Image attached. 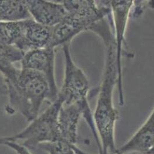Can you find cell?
<instances>
[{"mask_svg":"<svg viewBox=\"0 0 154 154\" xmlns=\"http://www.w3.org/2000/svg\"><path fill=\"white\" fill-rule=\"evenodd\" d=\"M63 105V101L57 97L44 112L30 122L28 126L9 137L10 140L21 141L20 144L29 149L38 148L42 144L63 141L58 125V114Z\"/></svg>","mask_w":154,"mask_h":154,"instance_id":"obj_5","label":"cell"},{"mask_svg":"<svg viewBox=\"0 0 154 154\" xmlns=\"http://www.w3.org/2000/svg\"><path fill=\"white\" fill-rule=\"evenodd\" d=\"M62 49L65 58L64 77L58 97L63 101V105H75L81 109L82 116L94 135L99 149V154H100L101 145L94 123L93 113L88 102V79L83 70L74 63L71 54L69 43L62 46Z\"/></svg>","mask_w":154,"mask_h":154,"instance_id":"obj_4","label":"cell"},{"mask_svg":"<svg viewBox=\"0 0 154 154\" xmlns=\"http://www.w3.org/2000/svg\"><path fill=\"white\" fill-rule=\"evenodd\" d=\"M21 23V36L14 46L24 53L50 47L53 28L41 25L32 18L22 20Z\"/></svg>","mask_w":154,"mask_h":154,"instance_id":"obj_8","label":"cell"},{"mask_svg":"<svg viewBox=\"0 0 154 154\" xmlns=\"http://www.w3.org/2000/svg\"><path fill=\"white\" fill-rule=\"evenodd\" d=\"M55 48L47 47L25 53L20 64L22 68L35 71L46 78L51 94L56 100L59 90L55 77Z\"/></svg>","mask_w":154,"mask_h":154,"instance_id":"obj_7","label":"cell"},{"mask_svg":"<svg viewBox=\"0 0 154 154\" xmlns=\"http://www.w3.org/2000/svg\"><path fill=\"white\" fill-rule=\"evenodd\" d=\"M145 154H154V143Z\"/></svg>","mask_w":154,"mask_h":154,"instance_id":"obj_19","label":"cell"},{"mask_svg":"<svg viewBox=\"0 0 154 154\" xmlns=\"http://www.w3.org/2000/svg\"><path fill=\"white\" fill-rule=\"evenodd\" d=\"M21 33V21L0 22V42L15 46Z\"/></svg>","mask_w":154,"mask_h":154,"instance_id":"obj_14","label":"cell"},{"mask_svg":"<svg viewBox=\"0 0 154 154\" xmlns=\"http://www.w3.org/2000/svg\"><path fill=\"white\" fill-rule=\"evenodd\" d=\"M138 154V153H130V154Z\"/></svg>","mask_w":154,"mask_h":154,"instance_id":"obj_20","label":"cell"},{"mask_svg":"<svg viewBox=\"0 0 154 154\" xmlns=\"http://www.w3.org/2000/svg\"><path fill=\"white\" fill-rule=\"evenodd\" d=\"M110 5L112 10L113 28L115 30L119 99L120 105L122 106L125 104V97L123 87L122 58L123 55H125L123 46L125 42V34L127 22L131 10L134 7V1H110Z\"/></svg>","mask_w":154,"mask_h":154,"instance_id":"obj_6","label":"cell"},{"mask_svg":"<svg viewBox=\"0 0 154 154\" xmlns=\"http://www.w3.org/2000/svg\"><path fill=\"white\" fill-rule=\"evenodd\" d=\"M38 148L48 154H88L81 150L77 145H73L64 141L39 145Z\"/></svg>","mask_w":154,"mask_h":154,"instance_id":"obj_15","label":"cell"},{"mask_svg":"<svg viewBox=\"0 0 154 154\" xmlns=\"http://www.w3.org/2000/svg\"><path fill=\"white\" fill-rule=\"evenodd\" d=\"M81 116L82 112L77 105H63L58 114V125L63 141L77 145L78 126Z\"/></svg>","mask_w":154,"mask_h":154,"instance_id":"obj_11","label":"cell"},{"mask_svg":"<svg viewBox=\"0 0 154 154\" xmlns=\"http://www.w3.org/2000/svg\"><path fill=\"white\" fill-rule=\"evenodd\" d=\"M30 18L26 1H0V22H19Z\"/></svg>","mask_w":154,"mask_h":154,"instance_id":"obj_13","label":"cell"},{"mask_svg":"<svg viewBox=\"0 0 154 154\" xmlns=\"http://www.w3.org/2000/svg\"><path fill=\"white\" fill-rule=\"evenodd\" d=\"M24 53L13 45L0 42V72L4 79L14 77L19 68L14 64L22 60Z\"/></svg>","mask_w":154,"mask_h":154,"instance_id":"obj_12","label":"cell"},{"mask_svg":"<svg viewBox=\"0 0 154 154\" xmlns=\"http://www.w3.org/2000/svg\"><path fill=\"white\" fill-rule=\"evenodd\" d=\"M67 14L57 25L53 28L50 47L69 43L80 33L91 30L99 21L111 14L110 7L105 1H62Z\"/></svg>","mask_w":154,"mask_h":154,"instance_id":"obj_3","label":"cell"},{"mask_svg":"<svg viewBox=\"0 0 154 154\" xmlns=\"http://www.w3.org/2000/svg\"><path fill=\"white\" fill-rule=\"evenodd\" d=\"M104 43L106 64L93 118L101 145L100 154H117L115 126L119 113L113 103V92L118 82L115 38H109Z\"/></svg>","mask_w":154,"mask_h":154,"instance_id":"obj_1","label":"cell"},{"mask_svg":"<svg viewBox=\"0 0 154 154\" xmlns=\"http://www.w3.org/2000/svg\"><path fill=\"white\" fill-rule=\"evenodd\" d=\"M4 81L8 96L5 110L10 115L18 112L30 122L39 115L44 102L56 100L46 78L35 71L21 68Z\"/></svg>","mask_w":154,"mask_h":154,"instance_id":"obj_2","label":"cell"},{"mask_svg":"<svg viewBox=\"0 0 154 154\" xmlns=\"http://www.w3.org/2000/svg\"><path fill=\"white\" fill-rule=\"evenodd\" d=\"M154 143V109L134 134L117 149V154H145Z\"/></svg>","mask_w":154,"mask_h":154,"instance_id":"obj_10","label":"cell"},{"mask_svg":"<svg viewBox=\"0 0 154 154\" xmlns=\"http://www.w3.org/2000/svg\"><path fill=\"white\" fill-rule=\"evenodd\" d=\"M5 145L11 148L17 154H32L28 148H26L18 142L11 141L9 139V137L8 140L6 142Z\"/></svg>","mask_w":154,"mask_h":154,"instance_id":"obj_16","label":"cell"},{"mask_svg":"<svg viewBox=\"0 0 154 154\" xmlns=\"http://www.w3.org/2000/svg\"><path fill=\"white\" fill-rule=\"evenodd\" d=\"M8 140V137H0V145H4Z\"/></svg>","mask_w":154,"mask_h":154,"instance_id":"obj_17","label":"cell"},{"mask_svg":"<svg viewBox=\"0 0 154 154\" xmlns=\"http://www.w3.org/2000/svg\"><path fill=\"white\" fill-rule=\"evenodd\" d=\"M7 95V90L5 86L0 87V95Z\"/></svg>","mask_w":154,"mask_h":154,"instance_id":"obj_18","label":"cell"},{"mask_svg":"<svg viewBox=\"0 0 154 154\" xmlns=\"http://www.w3.org/2000/svg\"><path fill=\"white\" fill-rule=\"evenodd\" d=\"M32 19L44 26L54 28L64 19L67 14L62 1H26Z\"/></svg>","mask_w":154,"mask_h":154,"instance_id":"obj_9","label":"cell"}]
</instances>
